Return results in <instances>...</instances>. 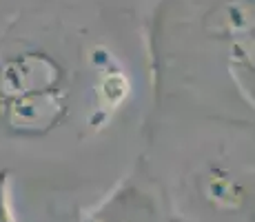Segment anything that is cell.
Here are the masks:
<instances>
[{
  "instance_id": "1",
  "label": "cell",
  "mask_w": 255,
  "mask_h": 222,
  "mask_svg": "<svg viewBox=\"0 0 255 222\" xmlns=\"http://www.w3.org/2000/svg\"><path fill=\"white\" fill-rule=\"evenodd\" d=\"M62 71L53 58L40 51H24L0 67V102H11L33 93L58 91Z\"/></svg>"
},
{
  "instance_id": "2",
  "label": "cell",
  "mask_w": 255,
  "mask_h": 222,
  "mask_svg": "<svg viewBox=\"0 0 255 222\" xmlns=\"http://www.w3.org/2000/svg\"><path fill=\"white\" fill-rule=\"evenodd\" d=\"M207 198L213 202V207L222 211H231L238 209L240 202H242L244 194L240 189V185L233 180L231 176H224V174H213L207 180Z\"/></svg>"
},
{
  "instance_id": "3",
  "label": "cell",
  "mask_w": 255,
  "mask_h": 222,
  "mask_svg": "<svg viewBox=\"0 0 255 222\" xmlns=\"http://www.w3.org/2000/svg\"><path fill=\"white\" fill-rule=\"evenodd\" d=\"M0 222H16L11 207V194H9V178L0 174Z\"/></svg>"
}]
</instances>
